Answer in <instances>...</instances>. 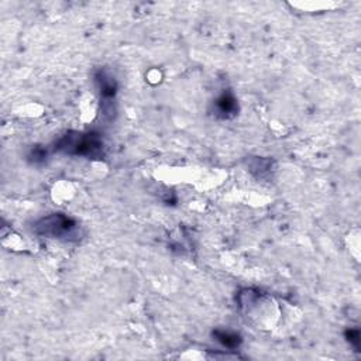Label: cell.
<instances>
[{
  "label": "cell",
  "mask_w": 361,
  "mask_h": 361,
  "mask_svg": "<svg viewBox=\"0 0 361 361\" xmlns=\"http://www.w3.org/2000/svg\"><path fill=\"white\" fill-rule=\"evenodd\" d=\"M54 151H60L72 157L102 158L105 153V144L98 133L70 132L56 141Z\"/></svg>",
  "instance_id": "cell-1"
},
{
  "label": "cell",
  "mask_w": 361,
  "mask_h": 361,
  "mask_svg": "<svg viewBox=\"0 0 361 361\" xmlns=\"http://www.w3.org/2000/svg\"><path fill=\"white\" fill-rule=\"evenodd\" d=\"M33 230L40 237L54 239L65 243L80 241L82 239V230L77 220L64 213H53L39 219Z\"/></svg>",
  "instance_id": "cell-2"
},
{
  "label": "cell",
  "mask_w": 361,
  "mask_h": 361,
  "mask_svg": "<svg viewBox=\"0 0 361 361\" xmlns=\"http://www.w3.org/2000/svg\"><path fill=\"white\" fill-rule=\"evenodd\" d=\"M95 85L101 96L102 113L103 116H108L109 119H112L113 115L116 113L115 99L118 95V81L109 71L99 70L95 74Z\"/></svg>",
  "instance_id": "cell-3"
},
{
  "label": "cell",
  "mask_w": 361,
  "mask_h": 361,
  "mask_svg": "<svg viewBox=\"0 0 361 361\" xmlns=\"http://www.w3.org/2000/svg\"><path fill=\"white\" fill-rule=\"evenodd\" d=\"M212 115L219 120L233 119L239 113V102L232 91L222 92L212 103Z\"/></svg>",
  "instance_id": "cell-4"
},
{
  "label": "cell",
  "mask_w": 361,
  "mask_h": 361,
  "mask_svg": "<svg viewBox=\"0 0 361 361\" xmlns=\"http://www.w3.org/2000/svg\"><path fill=\"white\" fill-rule=\"evenodd\" d=\"M212 336L215 337L216 341H219L223 347H226L229 350H236L243 343L241 336L239 333H236V331H232V330L216 329V330H213Z\"/></svg>",
  "instance_id": "cell-5"
},
{
  "label": "cell",
  "mask_w": 361,
  "mask_h": 361,
  "mask_svg": "<svg viewBox=\"0 0 361 361\" xmlns=\"http://www.w3.org/2000/svg\"><path fill=\"white\" fill-rule=\"evenodd\" d=\"M47 157H49V151L42 147H34L29 154V160L33 164H43L47 160Z\"/></svg>",
  "instance_id": "cell-6"
},
{
  "label": "cell",
  "mask_w": 361,
  "mask_h": 361,
  "mask_svg": "<svg viewBox=\"0 0 361 361\" xmlns=\"http://www.w3.org/2000/svg\"><path fill=\"white\" fill-rule=\"evenodd\" d=\"M346 338L358 351V348H360V330L358 329L346 330Z\"/></svg>",
  "instance_id": "cell-7"
}]
</instances>
